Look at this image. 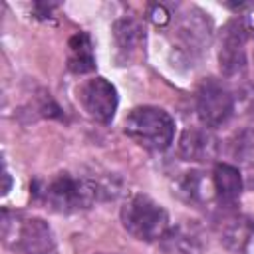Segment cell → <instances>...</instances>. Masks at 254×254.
I'll return each mask as SVG.
<instances>
[{
    "label": "cell",
    "mask_w": 254,
    "mask_h": 254,
    "mask_svg": "<svg viewBox=\"0 0 254 254\" xmlns=\"http://www.w3.org/2000/svg\"><path fill=\"white\" fill-rule=\"evenodd\" d=\"M4 238L14 248H20L24 254H58L56 238L48 222L42 218H24L14 224L10 222V216L4 212Z\"/></svg>",
    "instance_id": "277c9868"
},
{
    "label": "cell",
    "mask_w": 254,
    "mask_h": 254,
    "mask_svg": "<svg viewBox=\"0 0 254 254\" xmlns=\"http://www.w3.org/2000/svg\"><path fill=\"white\" fill-rule=\"evenodd\" d=\"M2 177H4V189H2V192L6 194V192L10 190V175H8V171H6V169H4V175H2Z\"/></svg>",
    "instance_id": "2e32d148"
},
{
    "label": "cell",
    "mask_w": 254,
    "mask_h": 254,
    "mask_svg": "<svg viewBox=\"0 0 254 254\" xmlns=\"http://www.w3.org/2000/svg\"><path fill=\"white\" fill-rule=\"evenodd\" d=\"M214 194L224 206H232L242 192V177L234 165L218 163L212 171Z\"/></svg>",
    "instance_id": "30bf717a"
},
{
    "label": "cell",
    "mask_w": 254,
    "mask_h": 254,
    "mask_svg": "<svg viewBox=\"0 0 254 254\" xmlns=\"http://www.w3.org/2000/svg\"><path fill=\"white\" fill-rule=\"evenodd\" d=\"M123 131L145 149L165 151L175 139V121L161 107L141 105L129 111L123 123Z\"/></svg>",
    "instance_id": "7a4b0ae2"
},
{
    "label": "cell",
    "mask_w": 254,
    "mask_h": 254,
    "mask_svg": "<svg viewBox=\"0 0 254 254\" xmlns=\"http://www.w3.org/2000/svg\"><path fill=\"white\" fill-rule=\"evenodd\" d=\"M228 155L238 167H254V129H242L228 141Z\"/></svg>",
    "instance_id": "5bb4252c"
},
{
    "label": "cell",
    "mask_w": 254,
    "mask_h": 254,
    "mask_svg": "<svg viewBox=\"0 0 254 254\" xmlns=\"http://www.w3.org/2000/svg\"><path fill=\"white\" fill-rule=\"evenodd\" d=\"M67 67L69 71L83 75L95 69V54L93 44L87 32H77L67 42Z\"/></svg>",
    "instance_id": "7c38bea8"
},
{
    "label": "cell",
    "mask_w": 254,
    "mask_h": 254,
    "mask_svg": "<svg viewBox=\"0 0 254 254\" xmlns=\"http://www.w3.org/2000/svg\"><path fill=\"white\" fill-rule=\"evenodd\" d=\"M220 141L208 127H189L179 139V155L190 163H214Z\"/></svg>",
    "instance_id": "ba28073f"
},
{
    "label": "cell",
    "mask_w": 254,
    "mask_h": 254,
    "mask_svg": "<svg viewBox=\"0 0 254 254\" xmlns=\"http://www.w3.org/2000/svg\"><path fill=\"white\" fill-rule=\"evenodd\" d=\"M113 38L119 56L127 60H133L143 48H145V26L137 18H121L113 24Z\"/></svg>",
    "instance_id": "9c48e42d"
},
{
    "label": "cell",
    "mask_w": 254,
    "mask_h": 254,
    "mask_svg": "<svg viewBox=\"0 0 254 254\" xmlns=\"http://www.w3.org/2000/svg\"><path fill=\"white\" fill-rule=\"evenodd\" d=\"M121 222L125 230L137 240H163L171 222L167 210L147 194H133L121 208Z\"/></svg>",
    "instance_id": "3957f363"
},
{
    "label": "cell",
    "mask_w": 254,
    "mask_h": 254,
    "mask_svg": "<svg viewBox=\"0 0 254 254\" xmlns=\"http://www.w3.org/2000/svg\"><path fill=\"white\" fill-rule=\"evenodd\" d=\"M79 101L89 117L99 123H109L117 111V89L105 77H93L81 85Z\"/></svg>",
    "instance_id": "52a82bcc"
},
{
    "label": "cell",
    "mask_w": 254,
    "mask_h": 254,
    "mask_svg": "<svg viewBox=\"0 0 254 254\" xmlns=\"http://www.w3.org/2000/svg\"><path fill=\"white\" fill-rule=\"evenodd\" d=\"M163 246L171 254H198L202 250V236L194 224H177L163 236Z\"/></svg>",
    "instance_id": "8fae6325"
},
{
    "label": "cell",
    "mask_w": 254,
    "mask_h": 254,
    "mask_svg": "<svg viewBox=\"0 0 254 254\" xmlns=\"http://www.w3.org/2000/svg\"><path fill=\"white\" fill-rule=\"evenodd\" d=\"M149 18H151L157 26H165V24L171 20V16H169V12H167V8H165L163 4H151V6H149Z\"/></svg>",
    "instance_id": "9a60e30c"
},
{
    "label": "cell",
    "mask_w": 254,
    "mask_h": 254,
    "mask_svg": "<svg viewBox=\"0 0 254 254\" xmlns=\"http://www.w3.org/2000/svg\"><path fill=\"white\" fill-rule=\"evenodd\" d=\"M246 40L248 28L242 18H232L224 24L218 38V65L226 77H238L246 69Z\"/></svg>",
    "instance_id": "8992f818"
},
{
    "label": "cell",
    "mask_w": 254,
    "mask_h": 254,
    "mask_svg": "<svg viewBox=\"0 0 254 254\" xmlns=\"http://www.w3.org/2000/svg\"><path fill=\"white\" fill-rule=\"evenodd\" d=\"M196 113L208 129L224 125L234 115L232 91L214 77L204 79L196 89Z\"/></svg>",
    "instance_id": "5b68a950"
},
{
    "label": "cell",
    "mask_w": 254,
    "mask_h": 254,
    "mask_svg": "<svg viewBox=\"0 0 254 254\" xmlns=\"http://www.w3.org/2000/svg\"><path fill=\"white\" fill-rule=\"evenodd\" d=\"M214 192L212 179L208 181L202 171H189L177 183V194L189 204H202Z\"/></svg>",
    "instance_id": "4fadbf2b"
},
{
    "label": "cell",
    "mask_w": 254,
    "mask_h": 254,
    "mask_svg": "<svg viewBox=\"0 0 254 254\" xmlns=\"http://www.w3.org/2000/svg\"><path fill=\"white\" fill-rule=\"evenodd\" d=\"M34 194L44 200L52 210L62 214H71L93 206L103 196V187L87 177H73L69 173H60L48 183L36 181L32 187Z\"/></svg>",
    "instance_id": "6da1fadb"
}]
</instances>
